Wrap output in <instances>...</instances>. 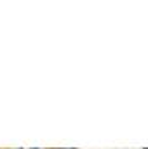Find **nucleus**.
<instances>
[{
  "mask_svg": "<svg viewBox=\"0 0 148 149\" xmlns=\"http://www.w3.org/2000/svg\"><path fill=\"white\" fill-rule=\"evenodd\" d=\"M33 149H37V148H33Z\"/></svg>",
  "mask_w": 148,
  "mask_h": 149,
  "instance_id": "1",
  "label": "nucleus"
}]
</instances>
